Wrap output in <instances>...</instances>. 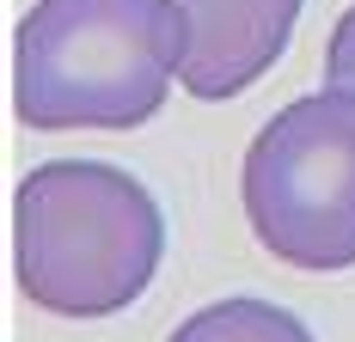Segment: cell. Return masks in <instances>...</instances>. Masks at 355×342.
I'll return each mask as SVG.
<instances>
[{"label": "cell", "mask_w": 355, "mask_h": 342, "mask_svg": "<svg viewBox=\"0 0 355 342\" xmlns=\"http://www.w3.org/2000/svg\"><path fill=\"white\" fill-rule=\"evenodd\" d=\"M166 342H313V330L270 300H220L190 312Z\"/></svg>", "instance_id": "5b68a950"}, {"label": "cell", "mask_w": 355, "mask_h": 342, "mask_svg": "<svg viewBox=\"0 0 355 342\" xmlns=\"http://www.w3.org/2000/svg\"><path fill=\"white\" fill-rule=\"evenodd\" d=\"M245 220L270 257L306 275L355 263V98L306 92L282 104L245 153Z\"/></svg>", "instance_id": "3957f363"}, {"label": "cell", "mask_w": 355, "mask_h": 342, "mask_svg": "<svg viewBox=\"0 0 355 342\" xmlns=\"http://www.w3.org/2000/svg\"><path fill=\"white\" fill-rule=\"evenodd\" d=\"M172 0H37L12 31V110L37 135L141 129L178 73Z\"/></svg>", "instance_id": "7a4b0ae2"}, {"label": "cell", "mask_w": 355, "mask_h": 342, "mask_svg": "<svg viewBox=\"0 0 355 342\" xmlns=\"http://www.w3.org/2000/svg\"><path fill=\"white\" fill-rule=\"evenodd\" d=\"M324 80H331L337 92H349V98H355V6L337 19V31H331V49H324Z\"/></svg>", "instance_id": "8992f818"}, {"label": "cell", "mask_w": 355, "mask_h": 342, "mask_svg": "<svg viewBox=\"0 0 355 342\" xmlns=\"http://www.w3.org/2000/svg\"><path fill=\"white\" fill-rule=\"evenodd\" d=\"M166 257V214L141 177L98 159H49L12 196V275L55 318L135 306Z\"/></svg>", "instance_id": "6da1fadb"}, {"label": "cell", "mask_w": 355, "mask_h": 342, "mask_svg": "<svg viewBox=\"0 0 355 342\" xmlns=\"http://www.w3.org/2000/svg\"><path fill=\"white\" fill-rule=\"evenodd\" d=\"M184 43H178V86L190 98H239L282 62L300 0H172Z\"/></svg>", "instance_id": "277c9868"}]
</instances>
